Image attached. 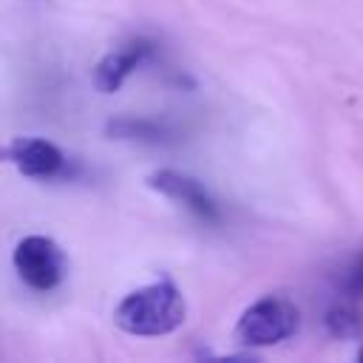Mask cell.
<instances>
[{
	"label": "cell",
	"instance_id": "obj_10",
	"mask_svg": "<svg viewBox=\"0 0 363 363\" xmlns=\"http://www.w3.org/2000/svg\"><path fill=\"white\" fill-rule=\"evenodd\" d=\"M357 357H360V360H363V343H360V349H357Z\"/></svg>",
	"mask_w": 363,
	"mask_h": 363
},
{
	"label": "cell",
	"instance_id": "obj_7",
	"mask_svg": "<svg viewBox=\"0 0 363 363\" xmlns=\"http://www.w3.org/2000/svg\"><path fill=\"white\" fill-rule=\"evenodd\" d=\"M105 133L119 142L159 147V145H176L184 130L173 119H164V116H113L108 119Z\"/></svg>",
	"mask_w": 363,
	"mask_h": 363
},
{
	"label": "cell",
	"instance_id": "obj_8",
	"mask_svg": "<svg viewBox=\"0 0 363 363\" xmlns=\"http://www.w3.org/2000/svg\"><path fill=\"white\" fill-rule=\"evenodd\" d=\"M323 326H326V332H329L332 337H340V340L357 337V335L363 332V315H360V309H357L354 303L337 301V303H332V306L326 309Z\"/></svg>",
	"mask_w": 363,
	"mask_h": 363
},
{
	"label": "cell",
	"instance_id": "obj_1",
	"mask_svg": "<svg viewBox=\"0 0 363 363\" xmlns=\"http://www.w3.org/2000/svg\"><path fill=\"white\" fill-rule=\"evenodd\" d=\"M184 315L187 303L179 286L170 278H159L128 292L113 312V323L136 337H159L176 332L184 323Z\"/></svg>",
	"mask_w": 363,
	"mask_h": 363
},
{
	"label": "cell",
	"instance_id": "obj_5",
	"mask_svg": "<svg viewBox=\"0 0 363 363\" xmlns=\"http://www.w3.org/2000/svg\"><path fill=\"white\" fill-rule=\"evenodd\" d=\"M6 159L23 173V176H31V179H57L65 173L68 167V159L65 153L48 142V139H34V136H17L9 142L6 147Z\"/></svg>",
	"mask_w": 363,
	"mask_h": 363
},
{
	"label": "cell",
	"instance_id": "obj_6",
	"mask_svg": "<svg viewBox=\"0 0 363 363\" xmlns=\"http://www.w3.org/2000/svg\"><path fill=\"white\" fill-rule=\"evenodd\" d=\"M153 51H156V45H153L150 40H142V37L125 43L122 48L105 54V57L96 62V68H94V85H96L102 94L119 91L122 82H125L133 71H139V68L153 57Z\"/></svg>",
	"mask_w": 363,
	"mask_h": 363
},
{
	"label": "cell",
	"instance_id": "obj_2",
	"mask_svg": "<svg viewBox=\"0 0 363 363\" xmlns=\"http://www.w3.org/2000/svg\"><path fill=\"white\" fill-rule=\"evenodd\" d=\"M301 312L289 298L267 295L250 303L238 323H235V340L241 346H275L298 332Z\"/></svg>",
	"mask_w": 363,
	"mask_h": 363
},
{
	"label": "cell",
	"instance_id": "obj_3",
	"mask_svg": "<svg viewBox=\"0 0 363 363\" xmlns=\"http://www.w3.org/2000/svg\"><path fill=\"white\" fill-rule=\"evenodd\" d=\"M14 269L26 286L37 292H51L62 284L65 255L57 247V241L45 235H26L14 247Z\"/></svg>",
	"mask_w": 363,
	"mask_h": 363
},
{
	"label": "cell",
	"instance_id": "obj_4",
	"mask_svg": "<svg viewBox=\"0 0 363 363\" xmlns=\"http://www.w3.org/2000/svg\"><path fill=\"white\" fill-rule=\"evenodd\" d=\"M147 184H150L156 193H162L164 199L182 204V207H184L193 218H199L201 224H218V221L224 218L218 199H216L199 179H193V176H187V173H182V170H170V167L156 170V173L147 176Z\"/></svg>",
	"mask_w": 363,
	"mask_h": 363
},
{
	"label": "cell",
	"instance_id": "obj_9",
	"mask_svg": "<svg viewBox=\"0 0 363 363\" xmlns=\"http://www.w3.org/2000/svg\"><path fill=\"white\" fill-rule=\"evenodd\" d=\"M340 289H343V295L352 298V301L363 298V247H360V252L354 255V261L346 267L343 281H340Z\"/></svg>",
	"mask_w": 363,
	"mask_h": 363
}]
</instances>
